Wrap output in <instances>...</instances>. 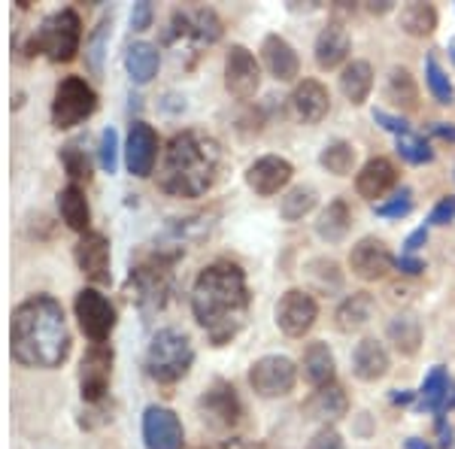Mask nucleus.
Instances as JSON below:
<instances>
[{"mask_svg": "<svg viewBox=\"0 0 455 449\" xmlns=\"http://www.w3.org/2000/svg\"><path fill=\"white\" fill-rule=\"evenodd\" d=\"M304 377L310 382L313 389H322V386H331L334 377H337V365H334V352L328 349V343L322 341H313L310 346L304 349Z\"/></svg>", "mask_w": 455, "mask_h": 449, "instance_id": "bb28decb", "label": "nucleus"}, {"mask_svg": "<svg viewBox=\"0 0 455 449\" xmlns=\"http://www.w3.org/2000/svg\"><path fill=\"white\" fill-rule=\"evenodd\" d=\"M304 416L313 419V422H337V419H343L349 413V397L347 392H343V386H337V382H331V386H322L315 389V392L304 401Z\"/></svg>", "mask_w": 455, "mask_h": 449, "instance_id": "5701e85b", "label": "nucleus"}, {"mask_svg": "<svg viewBox=\"0 0 455 449\" xmlns=\"http://www.w3.org/2000/svg\"><path fill=\"white\" fill-rule=\"evenodd\" d=\"M70 328L52 294H31L12 310L10 349L21 367L55 371L70 356Z\"/></svg>", "mask_w": 455, "mask_h": 449, "instance_id": "f03ea898", "label": "nucleus"}, {"mask_svg": "<svg viewBox=\"0 0 455 449\" xmlns=\"http://www.w3.org/2000/svg\"><path fill=\"white\" fill-rule=\"evenodd\" d=\"M73 313L79 319V328L92 343H107L116 328V307L109 304L107 294L98 289H79L73 301Z\"/></svg>", "mask_w": 455, "mask_h": 449, "instance_id": "6e6552de", "label": "nucleus"}, {"mask_svg": "<svg viewBox=\"0 0 455 449\" xmlns=\"http://www.w3.org/2000/svg\"><path fill=\"white\" fill-rule=\"evenodd\" d=\"M319 164L334 176H349L352 164H355V146L347 140H334L319 152Z\"/></svg>", "mask_w": 455, "mask_h": 449, "instance_id": "f704fd0d", "label": "nucleus"}, {"mask_svg": "<svg viewBox=\"0 0 455 449\" xmlns=\"http://www.w3.org/2000/svg\"><path fill=\"white\" fill-rule=\"evenodd\" d=\"M395 268V259L388 253V246L377 237H362L355 246L349 249V270L352 277L364 279V283H377L388 270Z\"/></svg>", "mask_w": 455, "mask_h": 449, "instance_id": "dca6fc26", "label": "nucleus"}, {"mask_svg": "<svg viewBox=\"0 0 455 449\" xmlns=\"http://www.w3.org/2000/svg\"><path fill=\"white\" fill-rule=\"evenodd\" d=\"M143 440L146 449H182L186 446V431H182L180 416L167 407H158V404L146 407Z\"/></svg>", "mask_w": 455, "mask_h": 449, "instance_id": "2eb2a0df", "label": "nucleus"}, {"mask_svg": "<svg viewBox=\"0 0 455 449\" xmlns=\"http://www.w3.org/2000/svg\"><path fill=\"white\" fill-rule=\"evenodd\" d=\"M373 122L377 124H383L386 131H392L395 137H403V134H410V124L401 119V116H392V113H386V109H373Z\"/></svg>", "mask_w": 455, "mask_h": 449, "instance_id": "a18cd8bd", "label": "nucleus"}, {"mask_svg": "<svg viewBox=\"0 0 455 449\" xmlns=\"http://www.w3.org/2000/svg\"><path fill=\"white\" fill-rule=\"evenodd\" d=\"M373 88V68L368 61H349L340 73V92L347 94L352 107H362L371 98Z\"/></svg>", "mask_w": 455, "mask_h": 449, "instance_id": "c756f323", "label": "nucleus"}, {"mask_svg": "<svg viewBox=\"0 0 455 449\" xmlns=\"http://www.w3.org/2000/svg\"><path fill=\"white\" fill-rule=\"evenodd\" d=\"M131 289L143 310H161L173 289V259L156 255L131 270Z\"/></svg>", "mask_w": 455, "mask_h": 449, "instance_id": "0eeeda50", "label": "nucleus"}, {"mask_svg": "<svg viewBox=\"0 0 455 449\" xmlns=\"http://www.w3.org/2000/svg\"><path fill=\"white\" fill-rule=\"evenodd\" d=\"M403 446H407V449H431V444H425L422 437H410V440H403Z\"/></svg>", "mask_w": 455, "mask_h": 449, "instance_id": "864d4df0", "label": "nucleus"}, {"mask_svg": "<svg viewBox=\"0 0 455 449\" xmlns=\"http://www.w3.org/2000/svg\"><path fill=\"white\" fill-rule=\"evenodd\" d=\"M158 64H161V52L156 43L137 40V43H131L128 52H124V70H128V76L134 79L137 85L152 83L158 73Z\"/></svg>", "mask_w": 455, "mask_h": 449, "instance_id": "a878e982", "label": "nucleus"}, {"mask_svg": "<svg viewBox=\"0 0 455 449\" xmlns=\"http://www.w3.org/2000/svg\"><path fill=\"white\" fill-rule=\"evenodd\" d=\"M388 367H392V358H388V349L377 337H364V341L352 349V373L362 382L383 380L388 373Z\"/></svg>", "mask_w": 455, "mask_h": 449, "instance_id": "b1692460", "label": "nucleus"}, {"mask_svg": "<svg viewBox=\"0 0 455 449\" xmlns=\"http://www.w3.org/2000/svg\"><path fill=\"white\" fill-rule=\"evenodd\" d=\"M419 392H392V404H413Z\"/></svg>", "mask_w": 455, "mask_h": 449, "instance_id": "603ef678", "label": "nucleus"}, {"mask_svg": "<svg viewBox=\"0 0 455 449\" xmlns=\"http://www.w3.org/2000/svg\"><path fill=\"white\" fill-rule=\"evenodd\" d=\"M98 161L107 173H116V167H119V134H116V128H107L104 134H100Z\"/></svg>", "mask_w": 455, "mask_h": 449, "instance_id": "a19ab883", "label": "nucleus"}, {"mask_svg": "<svg viewBox=\"0 0 455 449\" xmlns=\"http://www.w3.org/2000/svg\"><path fill=\"white\" fill-rule=\"evenodd\" d=\"M261 58H264V68H267V73L276 79V83H291V79L300 76V58L295 52V46L280 34L264 36Z\"/></svg>", "mask_w": 455, "mask_h": 449, "instance_id": "6ab92c4d", "label": "nucleus"}, {"mask_svg": "<svg viewBox=\"0 0 455 449\" xmlns=\"http://www.w3.org/2000/svg\"><path fill=\"white\" fill-rule=\"evenodd\" d=\"M79 46H83V21H79L76 10H70V6L43 19V25L31 36V49L43 52L55 64L73 61Z\"/></svg>", "mask_w": 455, "mask_h": 449, "instance_id": "39448f33", "label": "nucleus"}, {"mask_svg": "<svg viewBox=\"0 0 455 449\" xmlns=\"http://www.w3.org/2000/svg\"><path fill=\"white\" fill-rule=\"evenodd\" d=\"M450 58H452V64H455V49H450Z\"/></svg>", "mask_w": 455, "mask_h": 449, "instance_id": "4d7b16f0", "label": "nucleus"}, {"mask_svg": "<svg viewBox=\"0 0 455 449\" xmlns=\"http://www.w3.org/2000/svg\"><path fill=\"white\" fill-rule=\"evenodd\" d=\"M413 210V201H410V188H401V195L388 204H377V216L383 219H401Z\"/></svg>", "mask_w": 455, "mask_h": 449, "instance_id": "79ce46f5", "label": "nucleus"}, {"mask_svg": "<svg viewBox=\"0 0 455 449\" xmlns=\"http://www.w3.org/2000/svg\"><path fill=\"white\" fill-rule=\"evenodd\" d=\"M373 294L371 292H352L349 298H343L334 310V325L343 334H352V331L364 328L373 316Z\"/></svg>", "mask_w": 455, "mask_h": 449, "instance_id": "393cba45", "label": "nucleus"}, {"mask_svg": "<svg viewBox=\"0 0 455 449\" xmlns=\"http://www.w3.org/2000/svg\"><path fill=\"white\" fill-rule=\"evenodd\" d=\"M61 164H64V171H68L73 186L92 180V161L85 158V152L79 149V146H73V143L64 146V149H61Z\"/></svg>", "mask_w": 455, "mask_h": 449, "instance_id": "4c0bfd02", "label": "nucleus"}, {"mask_svg": "<svg viewBox=\"0 0 455 449\" xmlns=\"http://www.w3.org/2000/svg\"><path fill=\"white\" fill-rule=\"evenodd\" d=\"M295 167L280 156H261L246 167V186L259 197H274L291 182Z\"/></svg>", "mask_w": 455, "mask_h": 449, "instance_id": "f3484780", "label": "nucleus"}, {"mask_svg": "<svg viewBox=\"0 0 455 449\" xmlns=\"http://www.w3.org/2000/svg\"><path fill=\"white\" fill-rule=\"evenodd\" d=\"M450 407H455V392L450 395Z\"/></svg>", "mask_w": 455, "mask_h": 449, "instance_id": "6e6d98bb", "label": "nucleus"}, {"mask_svg": "<svg viewBox=\"0 0 455 449\" xmlns=\"http://www.w3.org/2000/svg\"><path fill=\"white\" fill-rule=\"evenodd\" d=\"M349 225H352L349 204L343 201V197H334V201L322 210L319 222H315V234L325 243H340L349 234Z\"/></svg>", "mask_w": 455, "mask_h": 449, "instance_id": "7c9ffc66", "label": "nucleus"}, {"mask_svg": "<svg viewBox=\"0 0 455 449\" xmlns=\"http://www.w3.org/2000/svg\"><path fill=\"white\" fill-rule=\"evenodd\" d=\"M291 109H295V116L304 124H319L328 116V109H331V94H328V88L319 79H304L291 92Z\"/></svg>", "mask_w": 455, "mask_h": 449, "instance_id": "aec40b11", "label": "nucleus"}, {"mask_svg": "<svg viewBox=\"0 0 455 449\" xmlns=\"http://www.w3.org/2000/svg\"><path fill=\"white\" fill-rule=\"evenodd\" d=\"M197 407L204 413V422H210L212 429H234L240 422V416H243V407H240V397L234 392V386L222 380H216L204 392Z\"/></svg>", "mask_w": 455, "mask_h": 449, "instance_id": "4468645a", "label": "nucleus"}, {"mask_svg": "<svg viewBox=\"0 0 455 449\" xmlns=\"http://www.w3.org/2000/svg\"><path fill=\"white\" fill-rule=\"evenodd\" d=\"M225 88L237 100L255 98L261 88V68L246 46H231L225 55Z\"/></svg>", "mask_w": 455, "mask_h": 449, "instance_id": "f8f14e48", "label": "nucleus"}, {"mask_svg": "<svg viewBox=\"0 0 455 449\" xmlns=\"http://www.w3.org/2000/svg\"><path fill=\"white\" fill-rule=\"evenodd\" d=\"M210 449H249L243 440H225V444H219V446H210Z\"/></svg>", "mask_w": 455, "mask_h": 449, "instance_id": "5fc2aeb1", "label": "nucleus"}, {"mask_svg": "<svg viewBox=\"0 0 455 449\" xmlns=\"http://www.w3.org/2000/svg\"><path fill=\"white\" fill-rule=\"evenodd\" d=\"M388 341L398 346L401 356H416L422 343V322L413 313H401L388 322Z\"/></svg>", "mask_w": 455, "mask_h": 449, "instance_id": "2f4dec72", "label": "nucleus"}, {"mask_svg": "<svg viewBox=\"0 0 455 449\" xmlns=\"http://www.w3.org/2000/svg\"><path fill=\"white\" fill-rule=\"evenodd\" d=\"M395 268H398L401 274H407V277L425 274V261L416 259V255H401V259H395Z\"/></svg>", "mask_w": 455, "mask_h": 449, "instance_id": "de8ad7c7", "label": "nucleus"}, {"mask_svg": "<svg viewBox=\"0 0 455 449\" xmlns=\"http://www.w3.org/2000/svg\"><path fill=\"white\" fill-rule=\"evenodd\" d=\"M107 40H109V19L98 21V28H94V34L85 40V58H88V68H92L94 73H100V68H104Z\"/></svg>", "mask_w": 455, "mask_h": 449, "instance_id": "ea45409f", "label": "nucleus"}, {"mask_svg": "<svg viewBox=\"0 0 455 449\" xmlns=\"http://www.w3.org/2000/svg\"><path fill=\"white\" fill-rule=\"evenodd\" d=\"M398 156L403 161H410V164H431L435 161V149L419 134H403L398 137Z\"/></svg>", "mask_w": 455, "mask_h": 449, "instance_id": "58836bf2", "label": "nucleus"}, {"mask_svg": "<svg viewBox=\"0 0 455 449\" xmlns=\"http://www.w3.org/2000/svg\"><path fill=\"white\" fill-rule=\"evenodd\" d=\"M395 182H398V167L383 156L364 161V167L355 173V191L364 201H377V197L388 195L395 188Z\"/></svg>", "mask_w": 455, "mask_h": 449, "instance_id": "412c9836", "label": "nucleus"}, {"mask_svg": "<svg viewBox=\"0 0 455 449\" xmlns=\"http://www.w3.org/2000/svg\"><path fill=\"white\" fill-rule=\"evenodd\" d=\"M225 167L222 143L207 131H180L164 149L158 188L171 197H201L216 186Z\"/></svg>", "mask_w": 455, "mask_h": 449, "instance_id": "7ed1b4c3", "label": "nucleus"}, {"mask_svg": "<svg viewBox=\"0 0 455 449\" xmlns=\"http://www.w3.org/2000/svg\"><path fill=\"white\" fill-rule=\"evenodd\" d=\"M452 219H455V195H446L435 204V210H431V216H428V225H450Z\"/></svg>", "mask_w": 455, "mask_h": 449, "instance_id": "c03bdc74", "label": "nucleus"}, {"mask_svg": "<svg viewBox=\"0 0 455 449\" xmlns=\"http://www.w3.org/2000/svg\"><path fill=\"white\" fill-rule=\"evenodd\" d=\"M98 109V92L83 76H64L55 88L52 98V124L61 131L76 128L85 119H92Z\"/></svg>", "mask_w": 455, "mask_h": 449, "instance_id": "423d86ee", "label": "nucleus"}, {"mask_svg": "<svg viewBox=\"0 0 455 449\" xmlns=\"http://www.w3.org/2000/svg\"><path fill=\"white\" fill-rule=\"evenodd\" d=\"M450 377H446V367L437 365L431 367V373L425 377L422 389H419V397H416V407L419 410H435V413H446L450 407Z\"/></svg>", "mask_w": 455, "mask_h": 449, "instance_id": "c85d7f7f", "label": "nucleus"}, {"mask_svg": "<svg viewBox=\"0 0 455 449\" xmlns=\"http://www.w3.org/2000/svg\"><path fill=\"white\" fill-rule=\"evenodd\" d=\"M195 365V343L188 334L176 328H161L146 349V373L161 386H173L192 371Z\"/></svg>", "mask_w": 455, "mask_h": 449, "instance_id": "20e7f679", "label": "nucleus"}, {"mask_svg": "<svg viewBox=\"0 0 455 449\" xmlns=\"http://www.w3.org/2000/svg\"><path fill=\"white\" fill-rule=\"evenodd\" d=\"M349 49H352V40H349V31L340 25V21H328L325 28L315 36V64L322 70H334L340 68L343 61L349 58Z\"/></svg>", "mask_w": 455, "mask_h": 449, "instance_id": "4be33fe9", "label": "nucleus"}, {"mask_svg": "<svg viewBox=\"0 0 455 449\" xmlns=\"http://www.w3.org/2000/svg\"><path fill=\"white\" fill-rule=\"evenodd\" d=\"M386 98L398 109H416L419 104V85L407 68H392L386 79Z\"/></svg>", "mask_w": 455, "mask_h": 449, "instance_id": "473e14b6", "label": "nucleus"}, {"mask_svg": "<svg viewBox=\"0 0 455 449\" xmlns=\"http://www.w3.org/2000/svg\"><path fill=\"white\" fill-rule=\"evenodd\" d=\"M158 161V134L152 124L146 122H134L128 131V140H124V164L128 171L137 176V180H146L156 171Z\"/></svg>", "mask_w": 455, "mask_h": 449, "instance_id": "ddd939ff", "label": "nucleus"}, {"mask_svg": "<svg viewBox=\"0 0 455 449\" xmlns=\"http://www.w3.org/2000/svg\"><path fill=\"white\" fill-rule=\"evenodd\" d=\"M315 204H319L315 191L298 186V188L285 191V197L280 201V216L285 219V222H298V219H304L307 212L315 210Z\"/></svg>", "mask_w": 455, "mask_h": 449, "instance_id": "c9c22d12", "label": "nucleus"}, {"mask_svg": "<svg viewBox=\"0 0 455 449\" xmlns=\"http://www.w3.org/2000/svg\"><path fill=\"white\" fill-rule=\"evenodd\" d=\"M298 382V367L285 356H261L249 367V386L259 397H285Z\"/></svg>", "mask_w": 455, "mask_h": 449, "instance_id": "1a4fd4ad", "label": "nucleus"}, {"mask_svg": "<svg viewBox=\"0 0 455 449\" xmlns=\"http://www.w3.org/2000/svg\"><path fill=\"white\" fill-rule=\"evenodd\" d=\"M109 377H113V346L92 343L83 356V367H79V389H83L85 404L104 401Z\"/></svg>", "mask_w": 455, "mask_h": 449, "instance_id": "9d476101", "label": "nucleus"}, {"mask_svg": "<svg viewBox=\"0 0 455 449\" xmlns=\"http://www.w3.org/2000/svg\"><path fill=\"white\" fill-rule=\"evenodd\" d=\"M58 212H61L64 225L73 228L79 234H88V225H92V210H88L85 191L83 186H64L58 191Z\"/></svg>", "mask_w": 455, "mask_h": 449, "instance_id": "cd10ccee", "label": "nucleus"}, {"mask_svg": "<svg viewBox=\"0 0 455 449\" xmlns=\"http://www.w3.org/2000/svg\"><path fill=\"white\" fill-rule=\"evenodd\" d=\"M152 4L149 0H140V4H134V10H131V28L134 31H146V28L152 25Z\"/></svg>", "mask_w": 455, "mask_h": 449, "instance_id": "49530a36", "label": "nucleus"}, {"mask_svg": "<svg viewBox=\"0 0 455 449\" xmlns=\"http://www.w3.org/2000/svg\"><path fill=\"white\" fill-rule=\"evenodd\" d=\"M401 31L410 36H431L437 28V10L431 4H422V0H413V4L401 6Z\"/></svg>", "mask_w": 455, "mask_h": 449, "instance_id": "72a5a7b5", "label": "nucleus"}, {"mask_svg": "<svg viewBox=\"0 0 455 449\" xmlns=\"http://www.w3.org/2000/svg\"><path fill=\"white\" fill-rule=\"evenodd\" d=\"M307 449H347V444H343L340 431L331 429V425H325V429H319L313 434Z\"/></svg>", "mask_w": 455, "mask_h": 449, "instance_id": "37998d69", "label": "nucleus"}, {"mask_svg": "<svg viewBox=\"0 0 455 449\" xmlns=\"http://www.w3.org/2000/svg\"><path fill=\"white\" fill-rule=\"evenodd\" d=\"M315 319H319V304L304 289H289L280 298V304H276V325H280L285 337L310 334Z\"/></svg>", "mask_w": 455, "mask_h": 449, "instance_id": "9b49d317", "label": "nucleus"}, {"mask_svg": "<svg viewBox=\"0 0 455 449\" xmlns=\"http://www.w3.org/2000/svg\"><path fill=\"white\" fill-rule=\"evenodd\" d=\"M73 255H76V264L85 274V279H92L98 285L109 283V240L104 234L98 231L83 234L76 249H73Z\"/></svg>", "mask_w": 455, "mask_h": 449, "instance_id": "a211bd4d", "label": "nucleus"}, {"mask_svg": "<svg viewBox=\"0 0 455 449\" xmlns=\"http://www.w3.org/2000/svg\"><path fill=\"white\" fill-rule=\"evenodd\" d=\"M431 134L440 137V140H450V143H455V124L437 122V124H431Z\"/></svg>", "mask_w": 455, "mask_h": 449, "instance_id": "8fccbe9b", "label": "nucleus"}, {"mask_svg": "<svg viewBox=\"0 0 455 449\" xmlns=\"http://www.w3.org/2000/svg\"><path fill=\"white\" fill-rule=\"evenodd\" d=\"M425 243H428V228L422 225V228H416V231L410 234L407 240H403V255H416L425 246Z\"/></svg>", "mask_w": 455, "mask_h": 449, "instance_id": "09e8293b", "label": "nucleus"}, {"mask_svg": "<svg viewBox=\"0 0 455 449\" xmlns=\"http://www.w3.org/2000/svg\"><path fill=\"white\" fill-rule=\"evenodd\" d=\"M368 10L373 12V16H386L388 10H395L392 0H373V4H368Z\"/></svg>", "mask_w": 455, "mask_h": 449, "instance_id": "3c124183", "label": "nucleus"}, {"mask_svg": "<svg viewBox=\"0 0 455 449\" xmlns=\"http://www.w3.org/2000/svg\"><path fill=\"white\" fill-rule=\"evenodd\" d=\"M425 83H428V92L435 94L437 104L450 107L452 100H455V88H452V83H450V73L440 68L435 55L425 58Z\"/></svg>", "mask_w": 455, "mask_h": 449, "instance_id": "e433bc0d", "label": "nucleus"}, {"mask_svg": "<svg viewBox=\"0 0 455 449\" xmlns=\"http://www.w3.org/2000/svg\"><path fill=\"white\" fill-rule=\"evenodd\" d=\"M246 274L234 261H212L192 285V316L212 346H225L240 334L249 313Z\"/></svg>", "mask_w": 455, "mask_h": 449, "instance_id": "f257e3e1", "label": "nucleus"}]
</instances>
